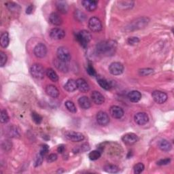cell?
Listing matches in <instances>:
<instances>
[{
  "label": "cell",
  "instance_id": "6da1fadb",
  "mask_svg": "<svg viewBox=\"0 0 174 174\" xmlns=\"http://www.w3.org/2000/svg\"><path fill=\"white\" fill-rule=\"evenodd\" d=\"M117 48V43L114 40H106L99 42L96 47L99 55L103 56L114 55Z\"/></svg>",
  "mask_w": 174,
  "mask_h": 174
},
{
  "label": "cell",
  "instance_id": "7a4b0ae2",
  "mask_svg": "<svg viewBox=\"0 0 174 174\" xmlns=\"http://www.w3.org/2000/svg\"><path fill=\"white\" fill-rule=\"evenodd\" d=\"M91 38L92 37H91L90 34L86 30H82L76 34L77 40L84 48L87 46L89 42L91 40Z\"/></svg>",
  "mask_w": 174,
  "mask_h": 174
},
{
  "label": "cell",
  "instance_id": "3957f363",
  "mask_svg": "<svg viewBox=\"0 0 174 174\" xmlns=\"http://www.w3.org/2000/svg\"><path fill=\"white\" fill-rule=\"evenodd\" d=\"M31 76L36 79H43L44 77V69L40 64H34L30 68Z\"/></svg>",
  "mask_w": 174,
  "mask_h": 174
},
{
  "label": "cell",
  "instance_id": "277c9868",
  "mask_svg": "<svg viewBox=\"0 0 174 174\" xmlns=\"http://www.w3.org/2000/svg\"><path fill=\"white\" fill-rule=\"evenodd\" d=\"M57 58L59 60L68 63L71 59V53L69 50L64 46H61L58 48L57 51Z\"/></svg>",
  "mask_w": 174,
  "mask_h": 174
},
{
  "label": "cell",
  "instance_id": "5b68a950",
  "mask_svg": "<svg viewBox=\"0 0 174 174\" xmlns=\"http://www.w3.org/2000/svg\"><path fill=\"white\" fill-rule=\"evenodd\" d=\"M89 27L93 32L97 33L102 30V24L101 20L96 16L90 18L89 20Z\"/></svg>",
  "mask_w": 174,
  "mask_h": 174
},
{
  "label": "cell",
  "instance_id": "8992f818",
  "mask_svg": "<svg viewBox=\"0 0 174 174\" xmlns=\"http://www.w3.org/2000/svg\"><path fill=\"white\" fill-rule=\"evenodd\" d=\"M65 138L73 142H79L84 139V135L80 132L68 131L65 133Z\"/></svg>",
  "mask_w": 174,
  "mask_h": 174
},
{
  "label": "cell",
  "instance_id": "52a82bcc",
  "mask_svg": "<svg viewBox=\"0 0 174 174\" xmlns=\"http://www.w3.org/2000/svg\"><path fill=\"white\" fill-rule=\"evenodd\" d=\"M152 97L154 99V101L159 103V104H162L167 100V95L160 90H155L152 93Z\"/></svg>",
  "mask_w": 174,
  "mask_h": 174
},
{
  "label": "cell",
  "instance_id": "ba28073f",
  "mask_svg": "<svg viewBox=\"0 0 174 174\" xmlns=\"http://www.w3.org/2000/svg\"><path fill=\"white\" fill-rule=\"evenodd\" d=\"M124 66L119 62H114L109 66V72L114 76H118L122 73Z\"/></svg>",
  "mask_w": 174,
  "mask_h": 174
},
{
  "label": "cell",
  "instance_id": "9c48e42d",
  "mask_svg": "<svg viewBox=\"0 0 174 174\" xmlns=\"http://www.w3.org/2000/svg\"><path fill=\"white\" fill-rule=\"evenodd\" d=\"M34 52L35 57L38 58H44L47 54V48L44 44L40 43L35 46Z\"/></svg>",
  "mask_w": 174,
  "mask_h": 174
},
{
  "label": "cell",
  "instance_id": "30bf717a",
  "mask_svg": "<svg viewBox=\"0 0 174 174\" xmlns=\"http://www.w3.org/2000/svg\"><path fill=\"white\" fill-rule=\"evenodd\" d=\"M97 121L99 125L106 126L110 122L109 116L105 111H99L97 114Z\"/></svg>",
  "mask_w": 174,
  "mask_h": 174
},
{
  "label": "cell",
  "instance_id": "8fae6325",
  "mask_svg": "<svg viewBox=\"0 0 174 174\" xmlns=\"http://www.w3.org/2000/svg\"><path fill=\"white\" fill-rule=\"evenodd\" d=\"M139 139L138 136L133 133H129L122 136V142L127 145H133L135 144Z\"/></svg>",
  "mask_w": 174,
  "mask_h": 174
},
{
  "label": "cell",
  "instance_id": "7c38bea8",
  "mask_svg": "<svg viewBox=\"0 0 174 174\" xmlns=\"http://www.w3.org/2000/svg\"><path fill=\"white\" fill-rule=\"evenodd\" d=\"M135 122L139 125H144L147 124L149 121L148 116L145 112L137 113L134 117Z\"/></svg>",
  "mask_w": 174,
  "mask_h": 174
},
{
  "label": "cell",
  "instance_id": "4fadbf2b",
  "mask_svg": "<svg viewBox=\"0 0 174 174\" xmlns=\"http://www.w3.org/2000/svg\"><path fill=\"white\" fill-rule=\"evenodd\" d=\"M65 35V32L64 30L60 28H54L51 30V32H50V36L51 37V38L54 40H59L63 39Z\"/></svg>",
  "mask_w": 174,
  "mask_h": 174
},
{
  "label": "cell",
  "instance_id": "5bb4252c",
  "mask_svg": "<svg viewBox=\"0 0 174 174\" xmlns=\"http://www.w3.org/2000/svg\"><path fill=\"white\" fill-rule=\"evenodd\" d=\"M110 113L111 117L114 118H121L124 116V111L121 107L117 106H113L110 107Z\"/></svg>",
  "mask_w": 174,
  "mask_h": 174
},
{
  "label": "cell",
  "instance_id": "9a60e30c",
  "mask_svg": "<svg viewBox=\"0 0 174 174\" xmlns=\"http://www.w3.org/2000/svg\"><path fill=\"white\" fill-rule=\"evenodd\" d=\"M82 4L87 11L93 12L97 9L98 2L93 0H84L82 2Z\"/></svg>",
  "mask_w": 174,
  "mask_h": 174
},
{
  "label": "cell",
  "instance_id": "2e32d148",
  "mask_svg": "<svg viewBox=\"0 0 174 174\" xmlns=\"http://www.w3.org/2000/svg\"><path fill=\"white\" fill-rule=\"evenodd\" d=\"M91 99H92L93 101L97 105H101L105 101V98L103 95L99 93V91L95 90L91 93Z\"/></svg>",
  "mask_w": 174,
  "mask_h": 174
},
{
  "label": "cell",
  "instance_id": "e0dca14e",
  "mask_svg": "<svg viewBox=\"0 0 174 174\" xmlns=\"http://www.w3.org/2000/svg\"><path fill=\"white\" fill-rule=\"evenodd\" d=\"M77 84V89L81 91L82 93H86L88 92L90 89V87L87 82L83 79V78H79L76 80Z\"/></svg>",
  "mask_w": 174,
  "mask_h": 174
},
{
  "label": "cell",
  "instance_id": "ac0fdd59",
  "mask_svg": "<svg viewBox=\"0 0 174 174\" xmlns=\"http://www.w3.org/2000/svg\"><path fill=\"white\" fill-rule=\"evenodd\" d=\"M49 22L53 25H60L63 23V20L59 14L52 12L49 16Z\"/></svg>",
  "mask_w": 174,
  "mask_h": 174
},
{
  "label": "cell",
  "instance_id": "d6986e66",
  "mask_svg": "<svg viewBox=\"0 0 174 174\" xmlns=\"http://www.w3.org/2000/svg\"><path fill=\"white\" fill-rule=\"evenodd\" d=\"M46 93L48 95L52 98H57L59 97V91L57 87L54 85H48L46 88Z\"/></svg>",
  "mask_w": 174,
  "mask_h": 174
},
{
  "label": "cell",
  "instance_id": "ffe728a7",
  "mask_svg": "<svg viewBox=\"0 0 174 174\" xmlns=\"http://www.w3.org/2000/svg\"><path fill=\"white\" fill-rule=\"evenodd\" d=\"M54 64H55V67L58 69H59V71H61L62 72H64V73L68 72L69 68L67 65V63L59 60L58 58L57 59H55V61H54Z\"/></svg>",
  "mask_w": 174,
  "mask_h": 174
},
{
  "label": "cell",
  "instance_id": "44dd1931",
  "mask_svg": "<svg viewBox=\"0 0 174 174\" xmlns=\"http://www.w3.org/2000/svg\"><path fill=\"white\" fill-rule=\"evenodd\" d=\"M78 104H79L82 109L87 110L90 107L91 102L88 97L86 96H83L78 99Z\"/></svg>",
  "mask_w": 174,
  "mask_h": 174
},
{
  "label": "cell",
  "instance_id": "7402d4cb",
  "mask_svg": "<svg viewBox=\"0 0 174 174\" xmlns=\"http://www.w3.org/2000/svg\"><path fill=\"white\" fill-rule=\"evenodd\" d=\"M158 146L160 150L164 152L170 151L172 148L171 143L166 139H161L160 141H159Z\"/></svg>",
  "mask_w": 174,
  "mask_h": 174
},
{
  "label": "cell",
  "instance_id": "603a6c76",
  "mask_svg": "<svg viewBox=\"0 0 174 174\" xmlns=\"http://www.w3.org/2000/svg\"><path fill=\"white\" fill-rule=\"evenodd\" d=\"M128 98L131 102L137 103L142 98V94L138 90H132L128 94Z\"/></svg>",
  "mask_w": 174,
  "mask_h": 174
},
{
  "label": "cell",
  "instance_id": "cb8c5ba5",
  "mask_svg": "<svg viewBox=\"0 0 174 174\" xmlns=\"http://www.w3.org/2000/svg\"><path fill=\"white\" fill-rule=\"evenodd\" d=\"M56 6L57 10H59L60 12L63 14H65L67 13L69 7L68 3L65 1H57L56 2Z\"/></svg>",
  "mask_w": 174,
  "mask_h": 174
},
{
  "label": "cell",
  "instance_id": "d4e9b609",
  "mask_svg": "<svg viewBox=\"0 0 174 174\" xmlns=\"http://www.w3.org/2000/svg\"><path fill=\"white\" fill-rule=\"evenodd\" d=\"M64 89L68 92H73L77 89L76 81L73 79L69 80L64 86Z\"/></svg>",
  "mask_w": 174,
  "mask_h": 174
},
{
  "label": "cell",
  "instance_id": "484cf974",
  "mask_svg": "<svg viewBox=\"0 0 174 174\" xmlns=\"http://www.w3.org/2000/svg\"><path fill=\"white\" fill-rule=\"evenodd\" d=\"M10 39H9V34L8 32H3L0 38V44L3 48H6L9 45Z\"/></svg>",
  "mask_w": 174,
  "mask_h": 174
},
{
  "label": "cell",
  "instance_id": "4316f807",
  "mask_svg": "<svg viewBox=\"0 0 174 174\" xmlns=\"http://www.w3.org/2000/svg\"><path fill=\"white\" fill-rule=\"evenodd\" d=\"M46 75L49 79H51L53 82H57L59 80V76L57 73L51 68H49L46 70Z\"/></svg>",
  "mask_w": 174,
  "mask_h": 174
},
{
  "label": "cell",
  "instance_id": "83f0119b",
  "mask_svg": "<svg viewBox=\"0 0 174 174\" xmlns=\"http://www.w3.org/2000/svg\"><path fill=\"white\" fill-rule=\"evenodd\" d=\"M103 170L107 173H116L119 171V168L114 165H107L103 167Z\"/></svg>",
  "mask_w": 174,
  "mask_h": 174
},
{
  "label": "cell",
  "instance_id": "f1b7e54d",
  "mask_svg": "<svg viewBox=\"0 0 174 174\" xmlns=\"http://www.w3.org/2000/svg\"><path fill=\"white\" fill-rule=\"evenodd\" d=\"M98 83L100 85V86L101 88H103V89H105L106 90H108L111 89V84L108 81H107L104 78H99L98 79Z\"/></svg>",
  "mask_w": 174,
  "mask_h": 174
},
{
  "label": "cell",
  "instance_id": "f546056e",
  "mask_svg": "<svg viewBox=\"0 0 174 174\" xmlns=\"http://www.w3.org/2000/svg\"><path fill=\"white\" fill-rule=\"evenodd\" d=\"M118 4L120 8L123 9H130L134 5V2L131 1H120L118 2Z\"/></svg>",
  "mask_w": 174,
  "mask_h": 174
},
{
  "label": "cell",
  "instance_id": "4dcf8cb0",
  "mask_svg": "<svg viewBox=\"0 0 174 174\" xmlns=\"http://www.w3.org/2000/svg\"><path fill=\"white\" fill-rule=\"evenodd\" d=\"M7 8L12 12H17L20 10V6L14 2H8L6 3Z\"/></svg>",
  "mask_w": 174,
  "mask_h": 174
},
{
  "label": "cell",
  "instance_id": "1f68e13d",
  "mask_svg": "<svg viewBox=\"0 0 174 174\" xmlns=\"http://www.w3.org/2000/svg\"><path fill=\"white\" fill-rule=\"evenodd\" d=\"M101 156V152L100 150H93L92 152H90L89 155V159L91 160H96L100 158Z\"/></svg>",
  "mask_w": 174,
  "mask_h": 174
},
{
  "label": "cell",
  "instance_id": "d6a6232c",
  "mask_svg": "<svg viewBox=\"0 0 174 174\" xmlns=\"http://www.w3.org/2000/svg\"><path fill=\"white\" fill-rule=\"evenodd\" d=\"M65 106L67 109L72 113H76L77 111L76 107L74 103L71 101H67L65 103Z\"/></svg>",
  "mask_w": 174,
  "mask_h": 174
},
{
  "label": "cell",
  "instance_id": "836d02e7",
  "mask_svg": "<svg viewBox=\"0 0 174 174\" xmlns=\"http://www.w3.org/2000/svg\"><path fill=\"white\" fill-rule=\"evenodd\" d=\"M74 16H75L76 19L79 22L84 21L86 19V14L80 10H76L75 13H74Z\"/></svg>",
  "mask_w": 174,
  "mask_h": 174
},
{
  "label": "cell",
  "instance_id": "e575fe53",
  "mask_svg": "<svg viewBox=\"0 0 174 174\" xmlns=\"http://www.w3.org/2000/svg\"><path fill=\"white\" fill-rule=\"evenodd\" d=\"M0 121L2 123H6L9 121V116L6 110H2L0 114Z\"/></svg>",
  "mask_w": 174,
  "mask_h": 174
},
{
  "label": "cell",
  "instance_id": "d590c367",
  "mask_svg": "<svg viewBox=\"0 0 174 174\" xmlns=\"http://www.w3.org/2000/svg\"><path fill=\"white\" fill-rule=\"evenodd\" d=\"M144 165L142 163H139L136 164L133 167V171L135 174H139L144 170Z\"/></svg>",
  "mask_w": 174,
  "mask_h": 174
},
{
  "label": "cell",
  "instance_id": "8d00e7d4",
  "mask_svg": "<svg viewBox=\"0 0 174 174\" xmlns=\"http://www.w3.org/2000/svg\"><path fill=\"white\" fill-rule=\"evenodd\" d=\"M153 72H154V70L151 68H144V69L139 70V74L140 76H148V75H150V74L152 73Z\"/></svg>",
  "mask_w": 174,
  "mask_h": 174
},
{
  "label": "cell",
  "instance_id": "74e56055",
  "mask_svg": "<svg viewBox=\"0 0 174 174\" xmlns=\"http://www.w3.org/2000/svg\"><path fill=\"white\" fill-rule=\"evenodd\" d=\"M31 117L33 121H34L36 124H40L42 121V117H41L39 114L35 112V111L32 112Z\"/></svg>",
  "mask_w": 174,
  "mask_h": 174
},
{
  "label": "cell",
  "instance_id": "f35d334b",
  "mask_svg": "<svg viewBox=\"0 0 174 174\" xmlns=\"http://www.w3.org/2000/svg\"><path fill=\"white\" fill-rule=\"evenodd\" d=\"M8 134L10 137H16L17 135H19V131L15 127H10L8 130Z\"/></svg>",
  "mask_w": 174,
  "mask_h": 174
},
{
  "label": "cell",
  "instance_id": "ab89813d",
  "mask_svg": "<svg viewBox=\"0 0 174 174\" xmlns=\"http://www.w3.org/2000/svg\"><path fill=\"white\" fill-rule=\"evenodd\" d=\"M7 59L8 58L6 54L2 51L0 52V65H1V67H3L6 65Z\"/></svg>",
  "mask_w": 174,
  "mask_h": 174
},
{
  "label": "cell",
  "instance_id": "60d3db41",
  "mask_svg": "<svg viewBox=\"0 0 174 174\" xmlns=\"http://www.w3.org/2000/svg\"><path fill=\"white\" fill-rule=\"evenodd\" d=\"M48 150H49V147H48V145L43 144L42 146V147H41V148H40V154L44 156L46 155L47 154V152H48Z\"/></svg>",
  "mask_w": 174,
  "mask_h": 174
},
{
  "label": "cell",
  "instance_id": "b9f144b4",
  "mask_svg": "<svg viewBox=\"0 0 174 174\" xmlns=\"http://www.w3.org/2000/svg\"><path fill=\"white\" fill-rule=\"evenodd\" d=\"M43 158H44V156L40 155L39 153V155H38V156H37L35 161V167H38L40 165H42L43 162Z\"/></svg>",
  "mask_w": 174,
  "mask_h": 174
},
{
  "label": "cell",
  "instance_id": "7bdbcfd3",
  "mask_svg": "<svg viewBox=\"0 0 174 174\" xmlns=\"http://www.w3.org/2000/svg\"><path fill=\"white\" fill-rule=\"evenodd\" d=\"M87 72H88V73L91 76H95L96 75V72H95V69L90 64H89L88 65V67H87Z\"/></svg>",
  "mask_w": 174,
  "mask_h": 174
},
{
  "label": "cell",
  "instance_id": "ee69618b",
  "mask_svg": "<svg viewBox=\"0 0 174 174\" xmlns=\"http://www.w3.org/2000/svg\"><path fill=\"white\" fill-rule=\"evenodd\" d=\"M139 40L138 38H136V37H131L128 39V43L130 45H135L138 43H139Z\"/></svg>",
  "mask_w": 174,
  "mask_h": 174
},
{
  "label": "cell",
  "instance_id": "f6af8a7d",
  "mask_svg": "<svg viewBox=\"0 0 174 174\" xmlns=\"http://www.w3.org/2000/svg\"><path fill=\"white\" fill-rule=\"evenodd\" d=\"M170 161H171V159H168V158L164 159H160L158 161V162H157V165H160V166H162V165H166L170 163Z\"/></svg>",
  "mask_w": 174,
  "mask_h": 174
},
{
  "label": "cell",
  "instance_id": "bcb514c9",
  "mask_svg": "<svg viewBox=\"0 0 174 174\" xmlns=\"http://www.w3.org/2000/svg\"><path fill=\"white\" fill-rule=\"evenodd\" d=\"M57 158H58V156L56 154H51L47 157L46 160L48 163H52V162H55V160H57Z\"/></svg>",
  "mask_w": 174,
  "mask_h": 174
},
{
  "label": "cell",
  "instance_id": "7dc6e473",
  "mask_svg": "<svg viewBox=\"0 0 174 174\" xmlns=\"http://www.w3.org/2000/svg\"><path fill=\"white\" fill-rule=\"evenodd\" d=\"M12 147V144L9 142V141H5L2 144V148L5 150H9Z\"/></svg>",
  "mask_w": 174,
  "mask_h": 174
},
{
  "label": "cell",
  "instance_id": "c3c4849f",
  "mask_svg": "<svg viewBox=\"0 0 174 174\" xmlns=\"http://www.w3.org/2000/svg\"><path fill=\"white\" fill-rule=\"evenodd\" d=\"M33 11H34V5H30L27 8L26 13L28 14H30L32 13Z\"/></svg>",
  "mask_w": 174,
  "mask_h": 174
},
{
  "label": "cell",
  "instance_id": "681fc988",
  "mask_svg": "<svg viewBox=\"0 0 174 174\" xmlns=\"http://www.w3.org/2000/svg\"><path fill=\"white\" fill-rule=\"evenodd\" d=\"M90 149V147L88 144H83L82 146H81V148H80V150H82V152H85V151H87L89 150Z\"/></svg>",
  "mask_w": 174,
  "mask_h": 174
},
{
  "label": "cell",
  "instance_id": "f907efd6",
  "mask_svg": "<svg viewBox=\"0 0 174 174\" xmlns=\"http://www.w3.org/2000/svg\"><path fill=\"white\" fill-rule=\"evenodd\" d=\"M65 146L64 145H60V146L58 147L57 148V152L59 153H61V154H62V153L64 152L65 151Z\"/></svg>",
  "mask_w": 174,
  "mask_h": 174
}]
</instances>
